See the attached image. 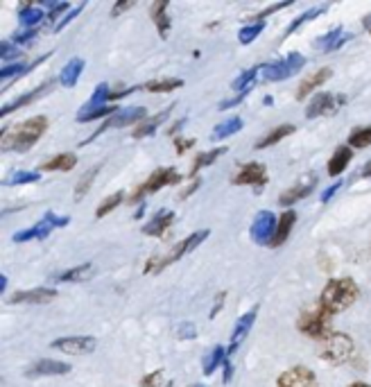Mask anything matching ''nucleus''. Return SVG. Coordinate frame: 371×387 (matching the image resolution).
Returning <instances> with one entry per match:
<instances>
[{
  "label": "nucleus",
  "mask_w": 371,
  "mask_h": 387,
  "mask_svg": "<svg viewBox=\"0 0 371 387\" xmlns=\"http://www.w3.org/2000/svg\"><path fill=\"white\" fill-rule=\"evenodd\" d=\"M321 11H324V7H312V9L304 11V14H301L299 18H295L292 23H290V25H287V30H285V34H292V32H295L297 28H301V25H304L306 21H310L312 16H319Z\"/></svg>",
  "instance_id": "43"
},
{
  "label": "nucleus",
  "mask_w": 371,
  "mask_h": 387,
  "mask_svg": "<svg viewBox=\"0 0 371 387\" xmlns=\"http://www.w3.org/2000/svg\"><path fill=\"white\" fill-rule=\"evenodd\" d=\"M48 129V118L45 116H34L25 122L16 125L9 134L3 136V150H30L41 136Z\"/></svg>",
  "instance_id": "2"
},
{
  "label": "nucleus",
  "mask_w": 371,
  "mask_h": 387,
  "mask_svg": "<svg viewBox=\"0 0 371 387\" xmlns=\"http://www.w3.org/2000/svg\"><path fill=\"white\" fill-rule=\"evenodd\" d=\"M77 163V156L73 152H62L52 156L50 161H45L39 166V173H55V170H64V173H68V170H73Z\"/></svg>",
  "instance_id": "24"
},
{
  "label": "nucleus",
  "mask_w": 371,
  "mask_h": 387,
  "mask_svg": "<svg viewBox=\"0 0 371 387\" xmlns=\"http://www.w3.org/2000/svg\"><path fill=\"white\" fill-rule=\"evenodd\" d=\"M52 349L62 351L68 356H86L93 354L98 347V340L91 335H68V337H57L52 340Z\"/></svg>",
  "instance_id": "8"
},
{
  "label": "nucleus",
  "mask_w": 371,
  "mask_h": 387,
  "mask_svg": "<svg viewBox=\"0 0 371 387\" xmlns=\"http://www.w3.org/2000/svg\"><path fill=\"white\" fill-rule=\"evenodd\" d=\"M276 387H319V383H317V376L308 367L297 365L278 376Z\"/></svg>",
  "instance_id": "12"
},
{
  "label": "nucleus",
  "mask_w": 371,
  "mask_h": 387,
  "mask_svg": "<svg viewBox=\"0 0 371 387\" xmlns=\"http://www.w3.org/2000/svg\"><path fill=\"white\" fill-rule=\"evenodd\" d=\"M340 188H342V181H335V184H333V186H329L326 190H324V192H321V197H319V200H321V202H329V200H331V197L335 195V192H338V190H340Z\"/></svg>",
  "instance_id": "51"
},
{
  "label": "nucleus",
  "mask_w": 371,
  "mask_h": 387,
  "mask_svg": "<svg viewBox=\"0 0 371 387\" xmlns=\"http://www.w3.org/2000/svg\"><path fill=\"white\" fill-rule=\"evenodd\" d=\"M179 86H183L181 79H177V77H164V79H152V82L143 84L141 88L152 91V93H168V91H175Z\"/></svg>",
  "instance_id": "35"
},
{
  "label": "nucleus",
  "mask_w": 371,
  "mask_h": 387,
  "mask_svg": "<svg viewBox=\"0 0 371 387\" xmlns=\"http://www.w3.org/2000/svg\"><path fill=\"white\" fill-rule=\"evenodd\" d=\"M161 376H164V371H161V369H156L154 374H147V376L143 379V383H141V387H156Z\"/></svg>",
  "instance_id": "48"
},
{
  "label": "nucleus",
  "mask_w": 371,
  "mask_h": 387,
  "mask_svg": "<svg viewBox=\"0 0 371 387\" xmlns=\"http://www.w3.org/2000/svg\"><path fill=\"white\" fill-rule=\"evenodd\" d=\"M18 50L14 48V43H7L3 41V59H11V57H16Z\"/></svg>",
  "instance_id": "53"
},
{
  "label": "nucleus",
  "mask_w": 371,
  "mask_h": 387,
  "mask_svg": "<svg viewBox=\"0 0 371 387\" xmlns=\"http://www.w3.org/2000/svg\"><path fill=\"white\" fill-rule=\"evenodd\" d=\"M315 186H317V175H308V177H304L301 181H297L292 188H287L283 195L278 197V204H281V207H292L295 202L308 197L310 192L315 190Z\"/></svg>",
  "instance_id": "14"
},
{
  "label": "nucleus",
  "mask_w": 371,
  "mask_h": 387,
  "mask_svg": "<svg viewBox=\"0 0 371 387\" xmlns=\"http://www.w3.org/2000/svg\"><path fill=\"white\" fill-rule=\"evenodd\" d=\"M168 116H170V107H168V109H164L161 113H156V116H154L152 120H147V122H143V125H138V127L134 129V139H145V136L154 134L159 125L164 122Z\"/></svg>",
  "instance_id": "33"
},
{
  "label": "nucleus",
  "mask_w": 371,
  "mask_h": 387,
  "mask_svg": "<svg viewBox=\"0 0 371 387\" xmlns=\"http://www.w3.org/2000/svg\"><path fill=\"white\" fill-rule=\"evenodd\" d=\"M21 71H25V66H23V64H11V66H5L3 71H0V75H3V79H7V77H14Z\"/></svg>",
  "instance_id": "50"
},
{
  "label": "nucleus",
  "mask_w": 371,
  "mask_h": 387,
  "mask_svg": "<svg viewBox=\"0 0 371 387\" xmlns=\"http://www.w3.org/2000/svg\"><path fill=\"white\" fill-rule=\"evenodd\" d=\"M287 5H290V3H281V5H270L268 9H263L261 14H256V16H253V18H258V21H261V18H265V16H268V14H272V11H278V9H283V7H287Z\"/></svg>",
  "instance_id": "54"
},
{
  "label": "nucleus",
  "mask_w": 371,
  "mask_h": 387,
  "mask_svg": "<svg viewBox=\"0 0 371 387\" xmlns=\"http://www.w3.org/2000/svg\"><path fill=\"white\" fill-rule=\"evenodd\" d=\"M57 299V290L52 288H32V290H21L14 292L9 297V304H32V306H41V304H50Z\"/></svg>",
  "instance_id": "15"
},
{
  "label": "nucleus",
  "mask_w": 371,
  "mask_h": 387,
  "mask_svg": "<svg viewBox=\"0 0 371 387\" xmlns=\"http://www.w3.org/2000/svg\"><path fill=\"white\" fill-rule=\"evenodd\" d=\"M263 71V66H253L249 68V71H245L240 77L234 79V84H231V88L236 91V93H242V91H251L253 88V79H256Z\"/></svg>",
  "instance_id": "34"
},
{
  "label": "nucleus",
  "mask_w": 371,
  "mask_h": 387,
  "mask_svg": "<svg viewBox=\"0 0 371 387\" xmlns=\"http://www.w3.org/2000/svg\"><path fill=\"white\" fill-rule=\"evenodd\" d=\"M265 30V21H256V23H251V25H245L240 32H238V41L240 43H251L256 37H261V32Z\"/></svg>",
  "instance_id": "39"
},
{
  "label": "nucleus",
  "mask_w": 371,
  "mask_h": 387,
  "mask_svg": "<svg viewBox=\"0 0 371 387\" xmlns=\"http://www.w3.org/2000/svg\"><path fill=\"white\" fill-rule=\"evenodd\" d=\"M346 39H349V37H344V30L335 28V30L326 32L324 37L317 39V48H321L324 52H333V50H338Z\"/></svg>",
  "instance_id": "28"
},
{
  "label": "nucleus",
  "mask_w": 371,
  "mask_h": 387,
  "mask_svg": "<svg viewBox=\"0 0 371 387\" xmlns=\"http://www.w3.org/2000/svg\"><path fill=\"white\" fill-rule=\"evenodd\" d=\"M100 170H102V166H96V168L86 170V173H84V177L79 179V184L75 186V202H79V200H82V197L86 195V192H89V188L93 186V179L98 177V173H100Z\"/></svg>",
  "instance_id": "38"
},
{
  "label": "nucleus",
  "mask_w": 371,
  "mask_h": 387,
  "mask_svg": "<svg viewBox=\"0 0 371 387\" xmlns=\"http://www.w3.org/2000/svg\"><path fill=\"white\" fill-rule=\"evenodd\" d=\"M256 313H258V306H253L251 311H247L245 315L240 317V320L236 322V328H234V335H231V342H229V349H227V356H231L234 351L242 345V340L247 337L249 328L253 326V322H256Z\"/></svg>",
  "instance_id": "17"
},
{
  "label": "nucleus",
  "mask_w": 371,
  "mask_h": 387,
  "mask_svg": "<svg viewBox=\"0 0 371 387\" xmlns=\"http://www.w3.org/2000/svg\"><path fill=\"white\" fill-rule=\"evenodd\" d=\"M353 349V340L346 333H331L326 340H321L319 356L326 362H333V365H344V362L351 360Z\"/></svg>",
  "instance_id": "5"
},
{
  "label": "nucleus",
  "mask_w": 371,
  "mask_h": 387,
  "mask_svg": "<svg viewBox=\"0 0 371 387\" xmlns=\"http://www.w3.org/2000/svg\"><path fill=\"white\" fill-rule=\"evenodd\" d=\"M34 37H37V30H25V32H16L14 39H11V43H30Z\"/></svg>",
  "instance_id": "47"
},
{
  "label": "nucleus",
  "mask_w": 371,
  "mask_h": 387,
  "mask_svg": "<svg viewBox=\"0 0 371 387\" xmlns=\"http://www.w3.org/2000/svg\"><path fill=\"white\" fill-rule=\"evenodd\" d=\"M369 32H371V30H369Z\"/></svg>",
  "instance_id": "64"
},
{
  "label": "nucleus",
  "mask_w": 371,
  "mask_h": 387,
  "mask_svg": "<svg viewBox=\"0 0 371 387\" xmlns=\"http://www.w3.org/2000/svg\"><path fill=\"white\" fill-rule=\"evenodd\" d=\"M193 387H204V385H193Z\"/></svg>",
  "instance_id": "63"
},
{
  "label": "nucleus",
  "mask_w": 371,
  "mask_h": 387,
  "mask_svg": "<svg viewBox=\"0 0 371 387\" xmlns=\"http://www.w3.org/2000/svg\"><path fill=\"white\" fill-rule=\"evenodd\" d=\"M136 3L134 0H127V3H118V5H113V9H111V16H118V14H122V11H127L130 7H134Z\"/></svg>",
  "instance_id": "52"
},
{
  "label": "nucleus",
  "mask_w": 371,
  "mask_h": 387,
  "mask_svg": "<svg viewBox=\"0 0 371 387\" xmlns=\"http://www.w3.org/2000/svg\"><path fill=\"white\" fill-rule=\"evenodd\" d=\"M295 222H297V213H295V211H290V209H287L283 215H278L276 233H274V238H272L270 247H281V245L287 241V236H290V231H292Z\"/></svg>",
  "instance_id": "21"
},
{
  "label": "nucleus",
  "mask_w": 371,
  "mask_h": 387,
  "mask_svg": "<svg viewBox=\"0 0 371 387\" xmlns=\"http://www.w3.org/2000/svg\"><path fill=\"white\" fill-rule=\"evenodd\" d=\"M349 387H369V385H365V383H353V385H349Z\"/></svg>",
  "instance_id": "61"
},
{
  "label": "nucleus",
  "mask_w": 371,
  "mask_h": 387,
  "mask_svg": "<svg viewBox=\"0 0 371 387\" xmlns=\"http://www.w3.org/2000/svg\"><path fill=\"white\" fill-rule=\"evenodd\" d=\"M331 313L324 308L321 304L317 306H310L299 317V331L306 333L308 337H315V340H326L333 331H331Z\"/></svg>",
  "instance_id": "4"
},
{
  "label": "nucleus",
  "mask_w": 371,
  "mask_h": 387,
  "mask_svg": "<svg viewBox=\"0 0 371 387\" xmlns=\"http://www.w3.org/2000/svg\"><path fill=\"white\" fill-rule=\"evenodd\" d=\"M224 360H227V349H224L222 345H215V347L206 354L202 371L206 374V376H211V374L217 369V365H224Z\"/></svg>",
  "instance_id": "30"
},
{
  "label": "nucleus",
  "mask_w": 371,
  "mask_h": 387,
  "mask_svg": "<svg viewBox=\"0 0 371 387\" xmlns=\"http://www.w3.org/2000/svg\"><path fill=\"white\" fill-rule=\"evenodd\" d=\"M358 294H360V290H358L353 279H346V277L331 279L326 286H324V290H321L319 304L331 315H335V313H342L346 308H351V306L358 301Z\"/></svg>",
  "instance_id": "1"
},
{
  "label": "nucleus",
  "mask_w": 371,
  "mask_h": 387,
  "mask_svg": "<svg viewBox=\"0 0 371 387\" xmlns=\"http://www.w3.org/2000/svg\"><path fill=\"white\" fill-rule=\"evenodd\" d=\"M73 7L71 5H68V3H57L50 11H48V18H45V21H50V23H55V28L57 25H59V23L64 21V11H71Z\"/></svg>",
  "instance_id": "44"
},
{
  "label": "nucleus",
  "mask_w": 371,
  "mask_h": 387,
  "mask_svg": "<svg viewBox=\"0 0 371 387\" xmlns=\"http://www.w3.org/2000/svg\"><path fill=\"white\" fill-rule=\"evenodd\" d=\"M82 7H84V5H77V7H73L71 11H68V14L64 16V21L59 23V25H57V28H55V32H59L62 28H66V25H68V23H71V21H73V18H75V16L79 14V11H82Z\"/></svg>",
  "instance_id": "49"
},
{
  "label": "nucleus",
  "mask_w": 371,
  "mask_h": 387,
  "mask_svg": "<svg viewBox=\"0 0 371 387\" xmlns=\"http://www.w3.org/2000/svg\"><path fill=\"white\" fill-rule=\"evenodd\" d=\"M222 154H227V145L224 147H213V150H208V152H202L200 156L195 158V163H193V170H190V175H197L202 168L206 166H211L215 158H219Z\"/></svg>",
  "instance_id": "37"
},
{
  "label": "nucleus",
  "mask_w": 371,
  "mask_h": 387,
  "mask_svg": "<svg viewBox=\"0 0 371 387\" xmlns=\"http://www.w3.org/2000/svg\"><path fill=\"white\" fill-rule=\"evenodd\" d=\"M351 158H353V150L349 145H342V147H338V152H335L333 156H331V161H329V175L331 177H340L346 168H349V163H351Z\"/></svg>",
  "instance_id": "23"
},
{
  "label": "nucleus",
  "mask_w": 371,
  "mask_h": 387,
  "mask_svg": "<svg viewBox=\"0 0 371 387\" xmlns=\"http://www.w3.org/2000/svg\"><path fill=\"white\" fill-rule=\"evenodd\" d=\"M122 197H125V192L122 190H118V192H115V195H109L107 200H104L102 204H100V207L96 209V218H104V215H107V213H111L115 207H118V204L122 202Z\"/></svg>",
  "instance_id": "41"
},
{
  "label": "nucleus",
  "mask_w": 371,
  "mask_h": 387,
  "mask_svg": "<svg viewBox=\"0 0 371 387\" xmlns=\"http://www.w3.org/2000/svg\"><path fill=\"white\" fill-rule=\"evenodd\" d=\"M18 18H21V25L25 28V30H37L34 25H37V23H41V21H45L48 16H45L43 9L37 7V5H25V7H21Z\"/></svg>",
  "instance_id": "29"
},
{
  "label": "nucleus",
  "mask_w": 371,
  "mask_h": 387,
  "mask_svg": "<svg viewBox=\"0 0 371 387\" xmlns=\"http://www.w3.org/2000/svg\"><path fill=\"white\" fill-rule=\"evenodd\" d=\"M175 222V213L172 211H166V209H161L154 213V218L149 220L147 224H143V233L145 236H166V231L170 229V224Z\"/></svg>",
  "instance_id": "20"
},
{
  "label": "nucleus",
  "mask_w": 371,
  "mask_h": 387,
  "mask_svg": "<svg viewBox=\"0 0 371 387\" xmlns=\"http://www.w3.org/2000/svg\"><path fill=\"white\" fill-rule=\"evenodd\" d=\"M222 301H224V292H219V294H217V299H215V304H213L211 317H215V315L219 313V308H222Z\"/></svg>",
  "instance_id": "58"
},
{
  "label": "nucleus",
  "mask_w": 371,
  "mask_h": 387,
  "mask_svg": "<svg viewBox=\"0 0 371 387\" xmlns=\"http://www.w3.org/2000/svg\"><path fill=\"white\" fill-rule=\"evenodd\" d=\"M147 116L145 107H132V109H120L115 116H111L107 122H104L102 129H111V127H125V125H134L138 120H143ZM100 129V132H102Z\"/></svg>",
  "instance_id": "18"
},
{
  "label": "nucleus",
  "mask_w": 371,
  "mask_h": 387,
  "mask_svg": "<svg viewBox=\"0 0 371 387\" xmlns=\"http://www.w3.org/2000/svg\"><path fill=\"white\" fill-rule=\"evenodd\" d=\"M333 77V68H329V66H324V68H319L317 73H312V75H308L304 82L299 84V91H297V100H304V98H308L312 91H317L324 82H329V79Z\"/></svg>",
  "instance_id": "19"
},
{
  "label": "nucleus",
  "mask_w": 371,
  "mask_h": 387,
  "mask_svg": "<svg viewBox=\"0 0 371 387\" xmlns=\"http://www.w3.org/2000/svg\"><path fill=\"white\" fill-rule=\"evenodd\" d=\"M164 387H172V381H170V383H166V385H164Z\"/></svg>",
  "instance_id": "62"
},
{
  "label": "nucleus",
  "mask_w": 371,
  "mask_h": 387,
  "mask_svg": "<svg viewBox=\"0 0 371 387\" xmlns=\"http://www.w3.org/2000/svg\"><path fill=\"white\" fill-rule=\"evenodd\" d=\"M50 86V82H45L43 86H39V88H34L32 93H28V96H21V98H16L14 102H11V105H5L3 107V111H0V116H7V113H11V111H16L18 107H23V105H30V102H34L37 100L41 93H45V88Z\"/></svg>",
  "instance_id": "36"
},
{
  "label": "nucleus",
  "mask_w": 371,
  "mask_h": 387,
  "mask_svg": "<svg viewBox=\"0 0 371 387\" xmlns=\"http://www.w3.org/2000/svg\"><path fill=\"white\" fill-rule=\"evenodd\" d=\"M152 18H154V25L161 34V39H166L168 32H170V16H168V3L166 0H159V3L152 5Z\"/></svg>",
  "instance_id": "27"
},
{
  "label": "nucleus",
  "mask_w": 371,
  "mask_h": 387,
  "mask_svg": "<svg viewBox=\"0 0 371 387\" xmlns=\"http://www.w3.org/2000/svg\"><path fill=\"white\" fill-rule=\"evenodd\" d=\"M276 224H278V218L272 211H261L249 226L251 241L256 245H270L276 233Z\"/></svg>",
  "instance_id": "10"
},
{
  "label": "nucleus",
  "mask_w": 371,
  "mask_h": 387,
  "mask_svg": "<svg viewBox=\"0 0 371 387\" xmlns=\"http://www.w3.org/2000/svg\"><path fill=\"white\" fill-rule=\"evenodd\" d=\"M200 181H202V179H195V181H193V184H190L188 188H183V190H181V195H179V200H186V197H188L190 192H193V190H195L197 186H200Z\"/></svg>",
  "instance_id": "57"
},
{
  "label": "nucleus",
  "mask_w": 371,
  "mask_h": 387,
  "mask_svg": "<svg viewBox=\"0 0 371 387\" xmlns=\"http://www.w3.org/2000/svg\"><path fill=\"white\" fill-rule=\"evenodd\" d=\"M32 181H39V173H30V170H23V173H16L7 184L16 186V184H32Z\"/></svg>",
  "instance_id": "45"
},
{
  "label": "nucleus",
  "mask_w": 371,
  "mask_h": 387,
  "mask_svg": "<svg viewBox=\"0 0 371 387\" xmlns=\"http://www.w3.org/2000/svg\"><path fill=\"white\" fill-rule=\"evenodd\" d=\"M71 371V365H66V362H59V360H37L32 362L28 367L25 376L28 379H39V376H62V374H68Z\"/></svg>",
  "instance_id": "16"
},
{
  "label": "nucleus",
  "mask_w": 371,
  "mask_h": 387,
  "mask_svg": "<svg viewBox=\"0 0 371 387\" xmlns=\"http://www.w3.org/2000/svg\"><path fill=\"white\" fill-rule=\"evenodd\" d=\"M120 109L115 105H104V107H96V109H82L77 113V120L79 122H91V120H98V118H104V116H115Z\"/></svg>",
  "instance_id": "32"
},
{
  "label": "nucleus",
  "mask_w": 371,
  "mask_h": 387,
  "mask_svg": "<svg viewBox=\"0 0 371 387\" xmlns=\"http://www.w3.org/2000/svg\"><path fill=\"white\" fill-rule=\"evenodd\" d=\"M181 181V175L177 173V168H159L154 170L152 175H149L141 186H138L134 192H132V202H141L143 195H149V192H156L161 188H166L170 184H177Z\"/></svg>",
  "instance_id": "7"
},
{
  "label": "nucleus",
  "mask_w": 371,
  "mask_h": 387,
  "mask_svg": "<svg viewBox=\"0 0 371 387\" xmlns=\"http://www.w3.org/2000/svg\"><path fill=\"white\" fill-rule=\"evenodd\" d=\"M295 125H278V127H274L268 136H263L261 141H256V145H253V150H265V147H270V145H276V143H281L283 139H287L290 134H295Z\"/></svg>",
  "instance_id": "25"
},
{
  "label": "nucleus",
  "mask_w": 371,
  "mask_h": 387,
  "mask_svg": "<svg viewBox=\"0 0 371 387\" xmlns=\"http://www.w3.org/2000/svg\"><path fill=\"white\" fill-rule=\"evenodd\" d=\"M195 335H197V328H195L193 322H183V324L177 326V337L179 340H193Z\"/></svg>",
  "instance_id": "46"
},
{
  "label": "nucleus",
  "mask_w": 371,
  "mask_h": 387,
  "mask_svg": "<svg viewBox=\"0 0 371 387\" xmlns=\"http://www.w3.org/2000/svg\"><path fill=\"white\" fill-rule=\"evenodd\" d=\"M306 66V57L299 54V52H290L287 57H283L281 62H274V64H265L261 77L265 82H278V79H287L292 77L295 73H299L301 68Z\"/></svg>",
  "instance_id": "6"
},
{
  "label": "nucleus",
  "mask_w": 371,
  "mask_h": 387,
  "mask_svg": "<svg viewBox=\"0 0 371 387\" xmlns=\"http://www.w3.org/2000/svg\"><path fill=\"white\" fill-rule=\"evenodd\" d=\"M68 224V218H59V215L55 213H45L43 220H39L37 224L32 226V229H25V231H16L14 236H11V241L14 243H25V241H34V238H45L52 229H57V226H66Z\"/></svg>",
  "instance_id": "9"
},
{
  "label": "nucleus",
  "mask_w": 371,
  "mask_h": 387,
  "mask_svg": "<svg viewBox=\"0 0 371 387\" xmlns=\"http://www.w3.org/2000/svg\"><path fill=\"white\" fill-rule=\"evenodd\" d=\"M93 272H96V265L84 263V265L66 270V272H62V275H55L52 281H57V283H79V281H89L93 277Z\"/></svg>",
  "instance_id": "22"
},
{
  "label": "nucleus",
  "mask_w": 371,
  "mask_h": 387,
  "mask_svg": "<svg viewBox=\"0 0 371 387\" xmlns=\"http://www.w3.org/2000/svg\"><path fill=\"white\" fill-rule=\"evenodd\" d=\"M109 96H111V91H109V86L107 84H100L98 88H96V93L91 96V100L86 102V109H96V107H104L102 102L104 100H109Z\"/></svg>",
  "instance_id": "42"
},
{
  "label": "nucleus",
  "mask_w": 371,
  "mask_h": 387,
  "mask_svg": "<svg viewBox=\"0 0 371 387\" xmlns=\"http://www.w3.org/2000/svg\"><path fill=\"white\" fill-rule=\"evenodd\" d=\"M363 177H371V161L363 168Z\"/></svg>",
  "instance_id": "60"
},
{
  "label": "nucleus",
  "mask_w": 371,
  "mask_h": 387,
  "mask_svg": "<svg viewBox=\"0 0 371 387\" xmlns=\"http://www.w3.org/2000/svg\"><path fill=\"white\" fill-rule=\"evenodd\" d=\"M206 238H208V229L206 231L204 229L195 231V233H190L188 238H183V241H179L175 247H172V252L168 256H152V258L147 260V265H145V275H156V272H161L164 267L177 263L179 258H183L186 254H190L197 245L206 241Z\"/></svg>",
  "instance_id": "3"
},
{
  "label": "nucleus",
  "mask_w": 371,
  "mask_h": 387,
  "mask_svg": "<svg viewBox=\"0 0 371 387\" xmlns=\"http://www.w3.org/2000/svg\"><path fill=\"white\" fill-rule=\"evenodd\" d=\"M240 127H242V118L234 116V118H229V120H224V122L215 125V129H213V134H211V139H213V141H224V139H229V136H234L236 132H240Z\"/></svg>",
  "instance_id": "31"
},
{
  "label": "nucleus",
  "mask_w": 371,
  "mask_h": 387,
  "mask_svg": "<svg viewBox=\"0 0 371 387\" xmlns=\"http://www.w3.org/2000/svg\"><path fill=\"white\" fill-rule=\"evenodd\" d=\"M265 181H268V170H265L263 163H256V161L245 163L234 177L236 186H263Z\"/></svg>",
  "instance_id": "13"
},
{
  "label": "nucleus",
  "mask_w": 371,
  "mask_h": 387,
  "mask_svg": "<svg viewBox=\"0 0 371 387\" xmlns=\"http://www.w3.org/2000/svg\"><path fill=\"white\" fill-rule=\"evenodd\" d=\"M82 71H84V59H79V57H75V59L68 62V64L62 68V75H59L62 86L73 88V86L77 84L79 75H82Z\"/></svg>",
  "instance_id": "26"
},
{
  "label": "nucleus",
  "mask_w": 371,
  "mask_h": 387,
  "mask_svg": "<svg viewBox=\"0 0 371 387\" xmlns=\"http://www.w3.org/2000/svg\"><path fill=\"white\" fill-rule=\"evenodd\" d=\"M369 145H371V125L369 127L355 129L349 136V147H358V150H363V147H369Z\"/></svg>",
  "instance_id": "40"
},
{
  "label": "nucleus",
  "mask_w": 371,
  "mask_h": 387,
  "mask_svg": "<svg viewBox=\"0 0 371 387\" xmlns=\"http://www.w3.org/2000/svg\"><path fill=\"white\" fill-rule=\"evenodd\" d=\"M346 102L344 96H333V93H315L310 98L306 107V118H317V116H331Z\"/></svg>",
  "instance_id": "11"
},
{
  "label": "nucleus",
  "mask_w": 371,
  "mask_h": 387,
  "mask_svg": "<svg viewBox=\"0 0 371 387\" xmlns=\"http://www.w3.org/2000/svg\"><path fill=\"white\" fill-rule=\"evenodd\" d=\"M224 383H229L231 381V376H234V365H231V358L227 356V360H224Z\"/></svg>",
  "instance_id": "56"
},
{
  "label": "nucleus",
  "mask_w": 371,
  "mask_h": 387,
  "mask_svg": "<svg viewBox=\"0 0 371 387\" xmlns=\"http://www.w3.org/2000/svg\"><path fill=\"white\" fill-rule=\"evenodd\" d=\"M183 122H186V118H181V120H177V122H175V125H172V127H170V129H168V134H175V132H179V129H181V125H183Z\"/></svg>",
  "instance_id": "59"
},
{
  "label": "nucleus",
  "mask_w": 371,
  "mask_h": 387,
  "mask_svg": "<svg viewBox=\"0 0 371 387\" xmlns=\"http://www.w3.org/2000/svg\"><path fill=\"white\" fill-rule=\"evenodd\" d=\"M175 145H177V154H183L190 145H195V141L193 139H188V141H186V139H177Z\"/></svg>",
  "instance_id": "55"
}]
</instances>
